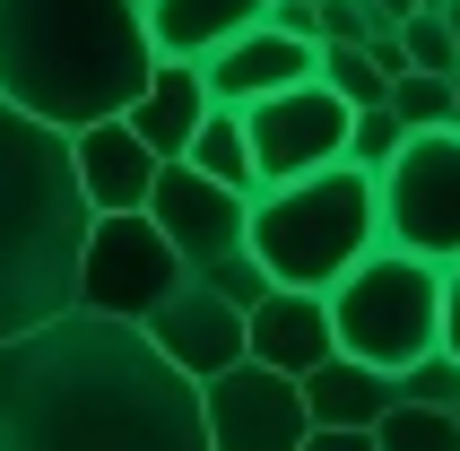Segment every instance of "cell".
I'll return each mask as SVG.
<instances>
[{
	"instance_id": "obj_14",
	"label": "cell",
	"mask_w": 460,
	"mask_h": 451,
	"mask_svg": "<svg viewBox=\"0 0 460 451\" xmlns=\"http://www.w3.org/2000/svg\"><path fill=\"white\" fill-rule=\"evenodd\" d=\"M156 61H208V52L243 44L252 26L279 18V0H139Z\"/></svg>"
},
{
	"instance_id": "obj_7",
	"label": "cell",
	"mask_w": 460,
	"mask_h": 451,
	"mask_svg": "<svg viewBox=\"0 0 460 451\" xmlns=\"http://www.w3.org/2000/svg\"><path fill=\"white\" fill-rule=\"evenodd\" d=\"M182 252L156 234V217H96L87 226V252H78V313L96 322H130L148 330L182 287Z\"/></svg>"
},
{
	"instance_id": "obj_9",
	"label": "cell",
	"mask_w": 460,
	"mask_h": 451,
	"mask_svg": "<svg viewBox=\"0 0 460 451\" xmlns=\"http://www.w3.org/2000/svg\"><path fill=\"white\" fill-rule=\"evenodd\" d=\"M200 417H208V451H305L313 443L305 382L270 374V365H252V356L200 391Z\"/></svg>"
},
{
	"instance_id": "obj_13",
	"label": "cell",
	"mask_w": 460,
	"mask_h": 451,
	"mask_svg": "<svg viewBox=\"0 0 460 451\" xmlns=\"http://www.w3.org/2000/svg\"><path fill=\"white\" fill-rule=\"evenodd\" d=\"M70 156H78V191H87V208H96V217H148L156 174H165V165L139 148L130 113H113V122H96V130H78Z\"/></svg>"
},
{
	"instance_id": "obj_6",
	"label": "cell",
	"mask_w": 460,
	"mask_h": 451,
	"mask_svg": "<svg viewBox=\"0 0 460 451\" xmlns=\"http://www.w3.org/2000/svg\"><path fill=\"white\" fill-rule=\"evenodd\" d=\"M383 243L417 252L426 270H460V130H417L383 174Z\"/></svg>"
},
{
	"instance_id": "obj_25",
	"label": "cell",
	"mask_w": 460,
	"mask_h": 451,
	"mask_svg": "<svg viewBox=\"0 0 460 451\" xmlns=\"http://www.w3.org/2000/svg\"><path fill=\"white\" fill-rule=\"evenodd\" d=\"M305 451H383V443H374V434H331V426H313Z\"/></svg>"
},
{
	"instance_id": "obj_30",
	"label": "cell",
	"mask_w": 460,
	"mask_h": 451,
	"mask_svg": "<svg viewBox=\"0 0 460 451\" xmlns=\"http://www.w3.org/2000/svg\"><path fill=\"white\" fill-rule=\"evenodd\" d=\"M426 9H452V0H426Z\"/></svg>"
},
{
	"instance_id": "obj_4",
	"label": "cell",
	"mask_w": 460,
	"mask_h": 451,
	"mask_svg": "<svg viewBox=\"0 0 460 451\" xmlns=\"http://www.w3.org/2000/svg\"><path fill=\"white\" fill-rule=\"evenodd\" d=\"M270 287H296V296H331L339 278L357 270L365 252H383V191L357 165H331L313 182H287L270 200H252V243Z\"/></svg>"
},
{
	"instance_id": "obj_19",
	"label": "cell",
	"mask_w": 460,
	"mask_h": 451,
	"mask_svg": "<svg viewBox=\"0 0 460 451\" xmlns=\"http://www.w3.org/2000/svg\"><path fill=\"white\" fill-rule=\"evenodd\" d=\"M374 443L383 451H460V417L452 408H409L400 400L383 426H374Z\"/></svg>"
},
{
	"instance_id": "obj_10",
	"label": "cell",
	"mask_w": 460,
	"mask_h": 451,
	"mask_svg": "<svg viewBox=\"0 0 460 451\" xmlns=\"http://www.w3.org/2000/svg\"><path fill=\"white\" fill-rule=\"evenodd\" d=\"M243 322H252L243 304H226L217 287H200V278H182L174 304L148 322V348L165 356L182 382H200V391H208L217 374H234V365L252 356V348H243Z\"/></svg>"
},
{
	"instance_id": "obj_29",
	"label": "cell",
	"mask_w": 460,
	"mask_h": 451,
	"mask_svg": "<svg viewBox=\"0 0 460 451\" xmlns=\"http://www.w3.org/2000/svg\"><path fill=\"white\" fill-rule=\"evenodd\" d=\"M279 9H322V0H279Z\"/></svg>"
},
{
	"instance_id": "obj_27",
	"label": "cell",
	"mask_w": 460,
	"mask_h": 451,
	"mask_svg": "<svg viewBox=\"0 0 460 451\" xmlns=\"http://www.w3.org/2000/svg\"><path fill=\"white\" fill-rule=\"evenodd\" d=\"M443 18H452V44H460V0H452V9H443Z\"/></svg>"
},
{
	"instance_id": "obj_28",
	"label": "cell",
	"mask_w": 460,
	"mask_h": 451,
	"mask_svg": "<svg viewBox=\"0 0 460 451\" xmlns=\"http://www.w3.org/2000/svg\"><path fill=\"white\" fill-rule=\"evenodd\" d=\"M452 130H460V78H452Z\"/></svg>"
},
{
	"instance_id": "obj_3",
	"label": "cell",
	"mask_w": 460,
	"mask_h": 451,
	"mask_svg": "<svg viewBox=\"0 0 460 451\" xmlns=\"http://www.w3.org/2000/svg\"><path fill=\"white\" fill-rule=\"evenodd\" d=\"M87 191H78L70 130L0 104V348L78 313V252H87Z\"/></svg>"
},
{
	"instance_id": "obj_8",
	"label": "cell",
	"mask_w": 460,
	"mask_h": 451,
	"mask_svg": "<svg viewBox=\"0 0 460 451\" xmlns=\"http://www.w3.org/2000/svg\"><path fill=\"white\" fill-rule=\"evenodd\" d=\"M243 130H252V174H261V200H270L287 182H313V174H331V165H348L357 113H348V96H331L313 78V87H287V96L252 104Z\"/></svg>"
},
{
	"instance_id": "obj_15",
	"label": "cell",
	"mask_w": 460,
	"mask_h": 451,
	"mask_svg": "<svg viewBox=\"0 0 460 451\" xmlns=\"http://www.w3.org/2000/svg\"><path fill=\"white\" fill-rule=\"evenodd\" d=\"M208 78L200 61H156V78L139 87V104H130V130H139V148L156 156V165H182L191 156V139L208 130Z\"/></svg>"
},
{
	"instance_id": "obj_23",
	"label": "cell",
	"mask_w": 460,
	"mask_h": 451,
	"mask_svg": "<svg viewBox=\"0 0 460 451\" xmlns=\"http://www.w3.org/2000/svg\"><path fill=\"white\" fill-rule=\"evenodd\" d=\"M400 148H409V130L391 122V113H357V139H348V165H357V174H383Z\"/></svg>"
},
{
	"instance_id": "obj_31",
	"label": "cell",
	"mask_w": 460,
	"mask_h": 451,
	"mask_svg": "<svg viewBox=\"0 0 460 451\" xmlns=\"http://www.w3.org/2000/svg\"><path fill=\"white\" fill-rule=\"evenodd\" d=\"M452 417H460V408H452Z\"/></svg>"
},
{
	"instance_id": "obj_17",
	"label": "cell",
	"mask_w": 460,
	"mask_h": 451,
	"mask_svg": "<svg viewBox=\"0 0 460 451\" xmlns=\"http://www.w3.org/2000/svg\"><path fill=\"white\" fill-rule=\"evenodd\" d=\"M191 174H208V182H226V191H243V200H261V174H252V130H243V113H208V130L191 139V156H182Z\"/></svg>"
},
{
	"instance_id": "obj_21",
	"label": "cell",
	"mask_w": 460,
	"mask_h": 451,
	"mask_svg": "<svg viewBox=\"0 0 460 451\" xmlns=\"http://www.w3.org/2000/svg\"><path fill=\"white\" fill-rule=\"evenodd\" d=\"M400 44H409V70L460 78V44H452V18H443V9H417V18L400 26Z\"/></svg>"
},
{
	"instance_id": "obj_12",
	"label": "cell",
	"mask_w": 460,
	"mask_h": 451,
	"mask_svg": "<svg viewBox=\"0 0 460 451\" xmlns=\"http://www.w3.org/2000/svg\"><path fill=\"white\" fill-rule=\"evenodd\" d=\"M243 348H252V365H270V374L313 382V374H322V365L339 356L331 296H296V287H270V296L252 304V322H243Z\"/></svg>"
},
{
	"instance_id": "obj_16",
	"label": "cell",
	"mask_w": 460,
	"mask_h": 451,
	"mask_svg": "<svg viewBox=\"0 0 460 451\" xmlns=\"http://www.w3.org/2000/svg\"><path fill=\"white\" fill-rule=\"evenodd\" d=\"M305 408H313V426H331V434H374L391 408H400V382L357 365V356H331V365L305 382Z\"/></svg>"
},
{
	"instance_id": "obj_22",
	"label": "cell",
	"mask_w": 460,
	"mask_h": 451,
	"mask_svg": "<svg viewBox=\"0 0 460 451\" xmlns=\"http://www.w3.org/2000/svg\"><path fill=\"white\" fill-rule=\"evenodd\" d=\"M400 400H409V408H460V365L435 348L426 365H409V374H400Z\"/></svg>"
},
{
	"instance_id": "obj_26",
	"label": "cell",
	"mask_w": 460,
	"mask_h": 451,
	"mask_svg": "<svg viewBox=\"0 0 460 451\" xmlns=\"http://www.w3.org/2000/svg\"><path fill=\"white\" fill-rule=\"evenodd\" d=\"M365 9H374V18H383V26H409L417 9H426V0H365Z\"/></svg>"
},
{
	"instance_id": "obj_11",
	"label": "cell",
	"mask_w": 460,
	"mask_h": 451,
	"mask_svg": "<svg viewBox=\"0 0 460 451\" xmlns=\"http://www.w3.org/2000/svg\"><path fill=\"white\" fill-rule=\"evenodd\" d=\"M200 78H208V104L252 113V104L287 96V87H313V78H322V44H305V35H279V26H252L243 44L208 52Z\"/></svg>"
},
{
	"instance_id": "obj_1",
	"label": "cell",
	"mask_w": 460,
	"mask_h": 451,
	"mask_svg": "<svg viewBox=\"0 0 460 451\" xmlns=\"http://www.w3.org/2000/svg\"><path fill=\"white\" fill-rule=\"evenodd\" d=\"M0 451H208L200 382H182L148 330L61 313L0 348Z\"/></svg>"
},
{
	"instance_id": "obj_20",
	"label": "cell",
	"mask_w": 460,
	"mask_h": 451,
	"mask_svg": "<svg viewBox=\"0 0 460 451\" xmlns=\"http://www.w3.org/2000/svg\"><path fill=\"white\" fill-rule=\"evenodd\" d=\"M391 122L409 130H452V78H426V70H409V78H391V104H383Z\"/></svg>"
},
{
	"instance_id": "obj_2",
	"label": "cell",
	"mask_w": 460,
	"mask_h": 451,
	"mask_svg": "<svg viewBox=\"0 0 460 451\" xmlns=\"http://www.w3.org/2000/svg\"><path fill=\"white\" fill-rule=\"evenodd\" d=\"M156 44L139 0H0V104L52 130H96L139 104Z\"/></svg>"
},
{
	"instance_id": "obj_18",
	"label": "cell",
	"mask_w": 460,
	"mask_h": 451,
	"mask_svg": "<svg viewBox=\"0 0 460 451\" xmlns=\"http://www.w3.org/2000/svg\"><path fill=\"white\" fill-rule=\"evenodd\" d=\"M322 87L348 96V113H383V104H391V78L374 70V52H357V44H331V52H322Z\"/></svg>"
},
{
	"instance_id": "obj_5",
	"label": "cell",
	"mask_w": 460,
	"mask_h": 451,
	"mask_svg": "<svg viewBox=\"0 0 460 451\" xmlns=\"http://www.w3.org/2000/svg\"><path fill=\"white\" fill-rule=\"evenodd\" d=\"M331 330L339 356H357L374 374H409L443 348V270H426L417 252H365L357 270L331 287Z\"/></svg>"
},
{
	"instance_id": "obj_24",
	"label": "cell",
	"mask_w": 460,
	"mask_h": 451,
	"mask_svg": "<svg viewBox=\"0 0 460 451\" xmlns=\"http://www.w3.org/2000/svg\"><path fill=\"white\" fill-rule=\"evenodd\" d=\"M443 356L460 365V270H443Z\"/></svg>"
}]
</instances>
